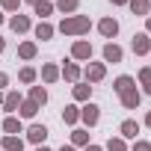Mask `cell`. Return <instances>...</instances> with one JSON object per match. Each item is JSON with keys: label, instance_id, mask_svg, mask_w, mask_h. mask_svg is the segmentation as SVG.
Masks as SVG:
<instances>
[{"label": "cell", "instance_id": "cell-1", "mask_svg": "<svg viewBox=\"0 0 151 151\" xmlns=\"http://www.w3.org/2000/svg\"><path fill=\"white\" fill-rule=\"evenodd\" d=\"M56 30L62 36H86L92 30V21H89V15H65Z\"/></svg>", "mask_w": 151, "mask_h": 151}, {"label": "cell", "instance_id": "cell-2", "mask_svg": "<svg viewBox=\"0 0 151 151\" xmlns=\"http://www.w3.org/2000/svg\"><path fill=\"white\" fill-rule=\"evenodd\" d=\"M104 77H107V65L104 62H86L83 65V83L92 86V83H101Z\"/></svg>", "mask_w": 151, "mask_h": 151}, {"label": "cell", "instance_id": "cell-3", "mask_svg": "<svg viewBox=\"0 0 151 151\" xmlns=\"http://www.w3.org/2000/svg\"><path fill=\"white\" fill-rule=\"evenodd\" d=\"M92 53H95V47L86 39H77V42L71 45V59L74 62H92Z\"/></svg>", "mask_w": 151, "mask_h": 151}, {"label": "cell", "instance_id": "cell-4", "mask_svg": "<svg viewBox=\"0 0 151 151\" xmlns=\"http://www.w3.org/2000/svg\"><path fill=\"white\" fill-rule=\"evenodd\" d=\"M59 77H62L65 83H71V86H74V83H80V80H83V68L74 62V59H68L65 65H59Z\"/></svg>", "mask_w": 151, "mask_h": 151}, {"label": "cell", "instance_id": "cell-5", "mask_svg": "<svg viewBox=\"0 0 151 151\" xmlns=\"http://www.w3.org/2000/svg\"><path fill=\"white\" fill-rule=\"evenodd\" d=\"M80 122L86 124V130H89V127H95V124L101 122V107H98V104H92V101H86V104L80 107Z\"/></svg>", "mask_w": 151, "mask_h": 151}, {"label": "cell", "instance_id": "cell-6", "mask_svg": "<svg viewBox=\"0 0 151 151\" xmlns=\"http://www.w3.org/2000/svg\"><path fill=\"white\" fill-rule=\"evenodd\" d=\"M130 50L136 56H148L151 53V36L142 30V33H133V42H130Z\"/></svg>", "mask_w": 151, "mask_h": 151}, {"label": "cell", "instance_id": "cell-7", "mask_svg": "<svg viewBox=\"0 0 151 151\" xmlns=\"http://www.w3.org/2000/svg\"><path fill=\"white\" fill-rule=\"evenodd\" d=\"M47 136H50V130L45 124H30L27 127V142H33V145H45Z\"/></svg>", "mask_w": 151, "mask_h": 151}, {"label": "cell", "instance_id": "cell-8", "mask_svg": "<svg viewBox=\"0 0 151 151\" xmlns=\"http://www.w3.org/2000/svg\"><path fill=\"white\" fill-rule=\"evenodd\" d=\"M0 101H3V110H6L9 116H15V113H18V107H21V101H24V95H21L18 89H12V92H6Z\"/></svg>", "mask_w": 151, "mask_h": 151}, {"label": "cell", "instance_id": "cell-9", "mask_svg": "<svg viewBox=\"0 0 151 151\" xmlns=\"http://www.w3.org/2000/svg\"><path fill=\"white\" fill-rule=\"evenodd\" d=\"M30 27H33V21H30V15H21V12H15L12 18H9V30L12 33H30Z\"/></svg>", "mask_w": 151, "mask_h": 151}, {"label": "cell", "instance_id": "cell-10", "mask_svg": "<svg viewBox=\"0 0 151 151\" xmlns=\"http://www.w3.org/2000/svg\"><path fill=\"white\" fill-rule=\"evenodd\" d=\"M98 33H101L104 39H116V36H119V21H116L113 15L101 18V21H98Z\"/></svg>", "mask_w": 151, "mask_h": 151}, {"label": "cell", "instance_id": "cell-11", "mask_svg": "<svg viewBox=\"0 0 151 151\" xmlns=\"http://www.w3.org/2000/svg\"><path fill=\"white\" fill-rule=\"evenodd\" d=\"M101 53H104V65H107V62H113V65H116V62H122V59H124V50H122V45H116V42H107Z\"/></svg>", "mask_w": 151, "mask_h": 151}, {"label": "cell", "instance_id": "cell-12", "mask_svg": "<svg viewBox=\"0 0 151 151\" xmlns=\"http://www.w3.org/2000/svg\"><path fill=\"white\" fill-rule=\"evenodd\" d=\"M119 101H122V107H124V110H136V107L142 104V92L133 86V89H127L124 95H119Z\"/></svg>", "mask_w": 151, "mask_h": 151}, {"label": "cell", "instance_id": "cell-13", "mask_svg": "<svg viewBox=\"0 0 151 151\" xmlns=\"http://www.w3.org/2000/svg\"><path fill=\"white\" fill-rule=\"evenodd\" d=\"M0 127H3V133H6V136H18V133H24V122H21L18 116H6Z\"/></svg>", "mask_w": 151, "mask_h": 151}, {"label": "cell", "instance_id": "cell-14", "mask_svg": "<svg viewBox=\"0 0 151 151\" xmlns=\"http://www.w3.org/2000/svg\"><path fill=\"white\" fill-rule=\"evenodd\" d=\"M136 133H139V122L136 119H124L122 124H119V136L127 142V139H136Z\"/></svg>", "mask_w": 151, "mask_h": 151}, {"label": "cell", "instance_id": "cell-15", "mask_svg": "<svg viewBox=\"0 0 151 151\" xmlns=\"http://www.w3.org/2000/svg\"><path fill=\"white\" fill-rule=\"evenodd\" d=\"M71 95H74V101H77V104H86V101H92V86L80 80V83L71 86Z\"/></svg>", "mask_w": 151, "mask_h": 151}, {"label": "cell", "instance_id": "cell-16", "mask_svg": "<svg viewBox=\"0 0 151 151\" xmlns=\"http://www.w3.org/2000/svg\"><path fill=\"white\" fill-rule=\"evenodd\" d=\"M39 110H42V107H39L36 101L24 98V101H21V107H18V119H21V122H24V119H36V116H39Z\"/></svg>", "mask_w": 151, "mask_h": 151}, {"label": "cell", "instance_id": "cell-17", "mask_svg": "<svg viewBox=\"0 0 151 151\" xmlns=\"http://www.w3.org/2000/svg\"><path fill=\"white\" fill-rule=\"evenodd\" d=\"M133 86H136V80L130 77V74H119V77L113 80V92H116V95H124V92L133 89Z\"/></svg>", "mask_w": 151, "mask_h": 151}, {"label": "cell", "instance_id": "cell-18", "mask_svg": "<svg viewBox=\"0 0 151 151\" xmlns=\"http://www.w3.org/2000/svg\"><path fill=\"white\" fill-rule=\"evenodd\" d=\"M77 122H80V107H77V104H68V107L62 110V124L77 127Z\"/></svg>", "mask_w": 151, "mask_h": 151}, {"label": "cell", "instance_id": "cell-19", "mask_svg": "<svg viewBox=\"0 0 151 151\" xmlns=\"http://www.w3.org/2000/svg\"><path fill=\"white\" fill-rule=\"evenodd\" d=\"M33 33H36V39H42V42H50V39H53V33H56V27H53L50 21H39Z\"/></svg>", "mask_w": 151, "mask_h": 151}, {"label": "cell", "instance_id": "cell-20", "mask_svg": "<svg viewBox=\"0 0 151 151\" xmlns=\"http://www.w3.org/2000/svg\"><path fill=\"white\" fill-rule=\"evenodd\" d=\"M36 53H39V45L36 42H21L18 45V59L30 62V59H36Z\"/></svg>", "mask_w": 151, "mask_h": 151}, {"label": "cell", "instance_id": "cell-21", "mask_svg": "<svg viewBox=\"0 0 151 151\" xmlns=\"http://www.w3.org/2000/svg\"><path fill=\"white\" fill-rule=\"evenodd\" d=\"M68 145H74V148H86V145H89V130H86V127H74Z\"/></svg>", "mask_w": 151, "mask_h": 151}, {"label": "cell", "instance_id": "cell-22", "mask_svg": "<svg viewBox=\"0 0 151 151\" xmlns=\"http://www.w3.org/2000/svg\"><path fill=\"white\" fill-rule=\"evenodd\" d=\"M59 80V65L56 62H45L42 65V83H56Z\"/></svg>", "mask_w": 151, "mask_h": 151}, {"label": "cell", "instance_id": "cell-23", "mask_svg": "<svg viewBox=\"0 0 151 151\" xmlns=\"http://www.w3.org/2000/svg\"><path fill=\"white\" fill-rule=\"evenodd\" d=\"M127 9H130L133 15L148 18V12H151V0H127Z\"/></svg>", "mask_w": 151, "mask_h": 151}, {"label": "cell", "instance_id": "cell-24", "mask_svg": "<svg viewBox=\"0 0 151 151\" xmlns=\"http://www.w3.org/2000/svg\"><path fill=\"white\" fill-rule=\"evenodd\" d=\"M18 80H21L24 86H33V83L39 80V71H36L33 65H21V71H18Z\"/></svg>", "mask_w": 151, "mask_h": 151}, {"label": "cell", "instance_id": "cell-25", "mask_svg": "<svg viewBox=\"0 0 151 151\" xmlns=\"http://www.w3.org/2000/svg\"><path fill=\"white\" fill-rule=\"evenodd\" d=\"M0 151H24V139L21 136H3L0 139Z\"/></svg>", "mask_w": 151, "mask_h": 151}, {"label": "cell", "instance_id": "cell-26", "mask_svg": "<svg viewBox=\"0 0 151 151\" xmlns=\"http://www.w3.org/2000/svg\"><path fill=\"white\" fill-rule=\"evenodd\" d=\"M33 12L39 15V21H47L53 15V3H50V0H39V3L33 6Z\"/></svg>", "mask_w": 151, "mask_h": 151}, {"label": "cell", "instance_id": "cell-27", "mask_svg": "<svg viewBox=\"0 0 151 151\" xmlns=\"http://www.w3.org/2000/svg\"><path fill=\"white\" fill-rule=\"evenodd\" d=\"M77 6H80V0H56V3H53V9H59L62 15H74Z\"/></svg>", "mask_w": 151, "mask_h": 151}, {"label": "cell", "instance_id": "cell-28", "mask_svg": "<svg viewBox=\"0 0 151 151\" xmlns=\"http://www.w3.org/2000/svg\"><path fill=\"white\" fill-rule=\"evenodd\" d=\"M30 101H36L39 107H45V104H47V89L33 83V86H30Z\"/></svg>", "mask_w": 151, "mask_h": 151}, {"label": "cell", "instance_id": "cell-29", "mask_svg": "<svg viewBox=\"0 0 151 151\" xmlns=\"http://www.w3.org/2000/svg\"><path fill=\"white\" fill-rule=\"evenodd\" d=\"M139 86L145 95H151V65H142L139 68Z\"/></svg>", "mask_w": 151, "mask_h": 151}, {"label": "cell", "instance_id": "cell-30", "mask_svg": "<svg viewBox=\"0 0 151 151\" xmlns=\"http://www.w3.org/2000/svg\"><path fill=\"white\" fill-rule=\"evenodd\" d=\"M104 151H127V142H124L122 136H110L107 145H104Z\"/></svg>", "mask_w": 151, "mask_h": 151}, {"label": "cell", "instance_id": "cell-31", "mask_svg": "<svg viewBox=\"0 0 151 151\" xmlns=\"http://www.w3.org/2000/svg\"><path fill=\"white\" fill-rule=\"evenodd\" d=\"M0 12H21V0H0Z\"/></svg>", "mask_w": 151, "mask_h": 151}, {"label": "cell", "instance_id": "cell-32", "mask_svg": "<svg viewBox=\"0 0 151 151\" xmlns=\"http://www.w3.org/2000/svg\"><path fill=\"white\" fill-rule=\"evenodd\" d=\"M127 151H151V142H145V139H133V145H130Z\"/></svg>", "mask_w": 151, "mask_h": 151}, {"label": "cell", "instance_id": "cell-33", "mask_svg": "<svg viewBox=\"0 0 151 151\" xmlns=\"http://www.w3.org/2000/svg\"><path fill=\"white\" fill-rule=\"evenodd\" d=\"M6 83H9V74H6V71H0V92L6 89Z\"/></svg>", "mask_w": 151, "mask_h": 151}, {"label": "cell", "instance_id": "cell-34", "mask_svg": "<svg viewBox=\"0 0 151 151\" xmlns=\"http://www.w3.org/2000/svg\"><path fill=\"white\" fill-rule=\"evenodd\" d=\"M83 151H104V148H101V145H95V142H89V145H86Z\"/></svg>", "mask_w": 151, "mask_h": 151}, {"label": "cell", "instance_id": "cell-35", "mask_svg": "<svg viewBox=\"0 0 151 151\" xmlns=\"http://www.w3.org/2000/svg\"><path fill=\"white\" fill-rule=\"evenodd\" d=\"M145 33H148V36H151V15H148V18H145Z\"/></svg>", "mask_w": 151, "mask_h": 151}, {"label": "cell", "instance_id": "cell-36", "mask_svg": "<svg viewBox=\"0 0 151 151\" xmlns=\"http://www.w3.org/2000/svg\"><path fill=\"white\" fill-rule=\"evenodd\" d=\"M113 6H127V0H110Z\"/></svg>", "mask_w": 151, "mask_h": 151}, {"label": "cell", "instance_id": "cell-37", "mask_svg": "<svg viewBox=\"0 0 151 151\" xmlns=\"http://www.w3.org/2000/svg\"><path fill=\"white\" fill-rule=\"evenodd\" d=\"M3 50H6V39H3V36H0V53H3Z\"/></svg>", "mask_w": 151, "mask_h": 151}, {"label": "cell", "instance_id": "cell-38", "mask_svg": "<svg viewBox=\"0 0 151 151\" xmlns=\"http://www.w3.org/2000/svg\"><path fill=\"white\" fill-rule=\"evenodd\" d=\"M59 151H77V148H74V145H62Z\"/></svg>", "mask_w": 151, "mask_h": 151}, {"label": "cell", "instance_id": "cell-39", "mask_svg": "<svg viewBox=\"0 0 151 151\" xmlns=\"http://www.w3.org/2000/svg\"><path fill=\"white\" fill-rule=\"evenodd\" d=\"M145 127H151V110H148V116H145Z\"/></svg>", "mask_w": 151, "mask_h": 151}, {"label": "cell", "instance_id": "cell-40", "mask_svg": "<svg viewBox=\"0 0 151 151\" xmlns=\"http://www.w3.org/2000/svg\"><path fill=\"white\" fill-rule=\"evenodd\" d=\"M36 151H50V148L47 145H36Z\"/></svg>", "mask_w": 151, "mask_h": 151}, {"label": "cell", "instance_id": "cell-41", "mask_svg": "<svg viewBox=\"0 0 151 151\" xmlns=\"http://www.w3.org/2000/svg\"><path fill=\"white\" fill-rule=\"evenodd\" d=\"M3 24H6V15H3V12H0V27H3Z\"/></svg>", "mask_w": 151, "mask_h": 151}, {"label": "cell", "instance_id": "cell-42", "mask_svg": "<svg viewBox=\"0 0 151 151\" xmlns=\"http://www.w3.org/2000/svg\"><path fill=\"white\" fill-rule=\"evenodd\" d=\"M21 3H33V6H36V3H39V0H21Z\"/></svg>", "mask_w": 151, "mask_h": 151}, {"label": "cell", "instance_id": "cell-43", "mask_svg": "<svg viewBox=\"0 0 151 151\" xmlns=\"http://www.w3.org/2000/svg\"><path fill=\"white\" fill-rule=\"evenodd\" d=\"M148 56H151V53H148Z\"/></svg>", "mask_w": 151, "mask_h": 151}]
</instances>
